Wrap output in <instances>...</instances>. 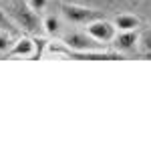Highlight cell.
<instances>
[{
    "label": "cell",
    "mask_w": 151,
    "mask_h": 151,
    "mask_svg": "<svg viewBox=\"0 0 151 151\" xmlns=\"http://www.w3.org/2000/svg\"><path fill=\"white\" fill-rule=\"evenodd\" d=\"M8 16L12 18V22L16 24L18 28H22L24 32H30V35H38L40 30H45L42 20L38 16V12L32 10L26 2L20 0H14L8 8Z\"/></svg>",
    "instance_id": "1"
},
{
    "label": "cell",
    "mask_w": 151,
    "mask_h": 151,
    "mask_svg": "<svg viewBox=\"0 0 151 151\" xmlns=\"http://www.w3.org/2000/svg\"><path fill=\"white\" fill-rule=\"evenodd\" d=\"M60 45L69 48V50H75V52H83V50H97L103 45L97 42L93 36H89L87 32H79V30H73V32H67V35L60 36Z\"/></svg>",
    "instance_id": "2"
},
{
    "label": "cell",
    "mask_w": 151,
    "mask_h": 151,
    "mask_svg": "<svg viewBox=\"0 0 151 151\" xmlns=\"http://www.w3.org/2000/svg\"><path fill=\"white\" fill-rule=\"evenodd\" d=\"M60 14L73 24H89L101 18V14L93 8H87V6H79V4H67L63 2L60 4Z\"/></svg>",
    "instance_id": "3"
},
{
    "label": "cell",
    "mask_w": 151,
    "mask_h": 151,
    "mask_svg": "<svg viewBox=\"0 0 151 151\" xmlns=\"http://www.w3.org/2000/svg\"><path fill=\"white\" fill-rule=\"evenodd\" d=\"M85 32L89 36H93L97 42L101 45H111V40L117 35V26L111 20H105V18H97L93 22L85 24Z\"/></svg>",
    "instance_id": "4"
},
{
    "label": "cell",
    "mask_w": 151,
    "mask_h": 151,
    "mask_svg": "<svg viewBox=\"0 0 151 151\" xmlns=\"http://www.w3.org/2000/svg\"><path fill=\"white\" fill-rule=\"evenodd\" d=\"M139 42V32L137 30H117L115 38L111 40V45L115 48V52H131L137 48Z\"/></svg>",
    "instance_id": "5"
},
{
    "label": "cell",
    "mask_w": 151,
    "mask_h": 151,
    "mask_svg": "<svg viewBox=\"0 0 151 151\" xmlns=\"http://www.w3.org/2000/svg\"><path fill=\"white\" fill-rule=\"evenodd\" d=\"M35 52V38H28V36H22V38H16L12 48L6 52L10 57H24V58H30Z\"/></svg>",
    "instance_id": "6"
},
{
    "label": "cell",
    "mask_w": 151,
    "mask_h": 151,
    "mask_svg": "<svg viewBox=\"0 0 151 151\" xmlns=\"http://www.w3.org/2000/svg\"><path fill=\"white\" fill-rule=\"evenodd\" d=\"M113 24L117 26V30H137L141 26V20L135 14H119L115 16Z\"/></svg>",
    "instance_id": "7"
},
{
    "label": "cell",
    "mask_w": 151,
    "mask_h": 151,
    "mask_svg": "<svg viewBox=\"0 0 151 151\" xmlns=\"http://www.w3.org/2000/svg\"><path fill=\"white\" fill-rule=\"evenodd\" d=\"M42 26H45V32L50 36H58L60 35V20H58L57 16H47L45 20H42Z\"/></svg>",
    "instance_id": "8"
},
{
    "label": "cell",
    "mask_w": 151,
    "mask_h": 151,
    "mask_svg": "<svg viewBox=\"0 0 151 151\" xmlns=\"http://www.w3.org/2000/svg\"><path fill=\"white\" fill-rule=\"evenodd\" d=\"M137 48L145 55H151V28H145L139 32V42H137Z\"/></svg>",
    "instance_id": "9"
},
{
    "label": "cell",
    "mask_w": 151,
    "mask_h": 151,
    "mask_svg": "<svg viewBox=\"0 0 151 151\" xmlns=\"http://www.w3.org/2000/svg\"><path fill=\"white\" fill-rule=\"evenodd\" d=\"M16 28H18V26L12 22V18H10V16H8L4 10H2V8H0V30H2V32H8V35L14 36Z\"/></svg>",
    "instance_id": "10"
},
{
    "label": "cell",
    "mask_w": 151,
    "mask_h": 151,
    "mask_svg": "<svg viewBox=\"0 0 151 151\" xmlns=\"http://www.w3.org/2000/svg\"><path fill=\"white\" fill-rule=\"evenodd\" d=\"M47 48H48V40L42 38V36H36L35 38V52H32L30 58H42L45 52H47Z\"/></svg>",
    "instance_id": "11"
},
{
    "label": "cell",
    "mask_w": 151,
    "mask_h": 151,
    "mask_svg": "<svg viewBox=\"0 0 151 151\" xmlns=\"http://www.w3.org/2000/svg\"><path fill=\"white\" fill-rule=\"evenodd\" d=\"M12 45H14V38H12V35H8V32H2L0 30V52H8L12 48Z\"/></svg>",
    "instance_id": "12"
},
{
    "label": "cell",
    "mask_w": 151,
    "mask_h": 151,
    "mask_svg": "<svg viewBox=\"0 0 151 151\" xmlns=\"http://www.w3.org/2000/svg\"><path fill=\"white\" fill-rule=\"evenodd\" d=\"M26 4L32 8V10L36 12H42L45 8H47V4H48V0H26Z\"/></svg>",
    "instance_id": "13"
}]
</instances>
